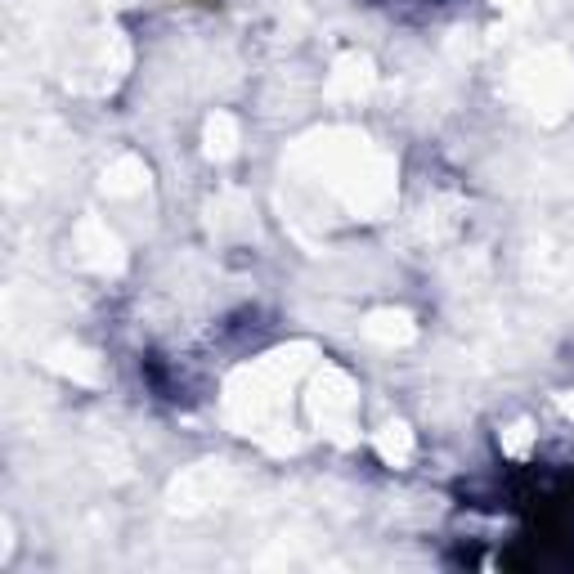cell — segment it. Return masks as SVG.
<instances>
[{
	"mask_svg": "<svg viewBox=\"0 0 574 574\" xmlns=\"http://www.w3.org/2000/svg\"><path fill=\"white\" fill-rule=\"evenodd\" d=\"M81 247H86V256H90L95 265L117 261V238L108 234L99 220H86V225H81Z\"/></svg>",
	"mask_w": 574,
	"mask_h": 574,
	"instance_id": "8992f818",
	"label": "cell"
},
{
	"mask_svg": "<svg viewBox=\"0 0 574 574\" xmlns=\"http://www.w3.org/2000/svg\"><path fill=\"white\" fill-rule=\"evenodd\" d=\"M498 5H507V9H525L530 0H498Z\"/></svg>",
	"mask_w": 574,
	"mask_h": 574,
	"instance_id": "30bf717a",
	"label": "cell"
},
{
	"mask_svg": "<svg viewBox=\"0 0 574 574\" xmlns=\"http://www.w3.org/2000/svg\"><path fill=\"white\" fill-rule=\"evenodd\" d=\"M238 148V126H234V117H225V113H216L207 122V153L211 157H229Z\"/></svg>",
	"mask_w": 574,
	"mask_h": 574,
	"instance_id": "ba28073f",
	"label": "cell"
},
{
	"mask_svg": "<svg viewBox=\"0 0 574 574\" xmlns=\"http://www.w3.org/2000/svg\"><path fill=\"white\" fill-rule=\"evenodd\" d=\"M364 332L373 341H382V346H404V341H413V319L404 310H377L368 314Z\"/></svg>",
	"mask_w": 574,
	"mask_h": 574,
	"instance_id": "7a4b0ae2",
	"label": "cell"
},
{
	"mask_svg": "<svg viewBox=\"0 0 574 574\" xmlns=\"http://www.w3.org/2000/svg\"><path fill=\"white\" fill-rule=\"evenodd\" d=\"M368 81H373L368 63H364V59H346V63H337V72H332V95L359 99V95L368 90Z\"/></svg>",
	"mask_w": 574,
	"mask_h": 574,
	"instance_id": "5b68a950",
	"label": "cell"
},
{
	"mask_svg": "<svg viewBox=\"0 0 574 574\" xmlns=\"http://www.w3.org/2000/svg\"><path fill=\"white\" fill-rule=\"evenodd\" d=\"M530 444H534L530 422H516L512 431H503V449L512 453V458H525V453H530Z\"/></svg>",
	"mask_w": 574,
	"mask_h": 574,
	"instance_id": "9c48e42d",
	"label": "cell"
},
{
	"mask_svg": "<svg viewBox=\"0 0 574 574\" xmlns=\"http://www.w3.org/2000/svg\"><path fill=\"white\" fill-rule=\"evenodd\" d=\"M216 494H220L216 462H207L202 471H193V476H184L180 485H175V507H202V503H216Z\"/></svg>",
	"mask_w": 574,
	"mask_h": 574,
	"instance_id": "3957f363",
	"label": "cell"
},
{
	"mask_svg": "<svg viewBox=\"0 0 574 574\" xmlns=\"http://www.w3.org/2000/svg\"><path fill=\"white\" fill-rule=\"evenodd\" d=\"M377 453L386 458V467H404V462L413 458V431L404 427V422L382 427V435H377Z\"/></svg>",
	"mask_w": 574,
	"mask_h": 574,
	"instance_id": "277c9868",
	"label": "cell"
},
{
	"mask_svg": "<svg viewBox=\"0 0 574 574\" xmlns=\"http://www.w3.org/2000/svg\"><path fill=\"white\" fill-rule=\"evenodd\" d=\"M350 409H355V386H350L346 373L328 368V373L314 382V418H319L323 427H332V431H346Z\"/></svg>",
	"mask_w": 574,
	"mask_h": 574,
	"instance_id": "6da1fadb",
	"label": "cell"
},
{
	"mask_svg": "<svg viewBox=\"0 0 574 574\" xmlns=\"http://www.w3.org/2000/svg\"><path fill=\"white\" fill-rule=\"evenodd\" d=\"M144 184H148V171L135 162V157H122V162L104 175V189L108 193H140Z\"/></svg>",
	"mask_w": 574,
	"mask_h": 574,
	"instance_id": "52a82bcc",
	"label": "cell"
},
{
	"mask_svg": "<svg viewBox=\"0 0 574 574\" xmlns=\"http://www.w3.org/2000/svg\"><path fill=\"white\" fill-rule=\"evenodd\" d=\"M561 404H566V413H570V418H574V395H566V400H561Z\"/></svg>",
	"mask_w": 574,
	"mask_h": 574,
	"instance_id": "8fae6325",
	"label": "cell"
}]
</instances>
